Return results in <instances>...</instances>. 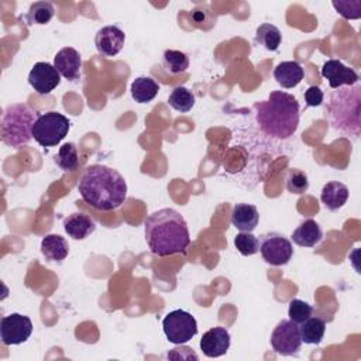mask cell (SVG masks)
I'll list each match as a JSON object with an SVG mask.
<instances>
[{
    "mask_svg": "<svg viewBox=\"0 0 361 361\" xmlns=\"http://www.w3.org/2000/svg\"><path fill=\"white\" fill-rule=\"evenodd\" d=\"M271 345L275 353L289 357L299 353L302 337L299 326L289 320H281L271 334Z\"/></svg>",
    "mask_w": 361,
    "mask_h": 361,
    "instance_id": "9",
    "label": "cell"
},
{
    "mask_svg": "<svg viewBox=\"0 0 361 361\" xmlns=\"http://www.w3.org/2000/svg\"><path fill=\"white\" fill-rule=\"evenodd\" d=\"M320 73L324 79H327L331 89H337L341 86H353L360 80L358 73L353 68L345 66L338 59L326 61L322 66Z\"/></svg>",
    "mask_w": 361,
    "mask_h": 361,
    "instance_id": "12",
    "label": "cell"
},
{
    "mask_svg": "<svg viewBox=\"0 0 361 361\" xmlns=\"http://www.w3.org/2000/svg\"><path fill=\"white\" fill-rule=\"evenodd\" d=\"M162 329L168 341L176 345L188 343L197 334L196 319L182 309L169 312L162 320Z\"/></svg>",
    "mask_w": 361,
    "mask_h": 361,
    "instance_id": "7",
    "label": "cell"
},
{
    "mask_svg": "<svg viewBox=\"0 0 361 361\" xmlns=\"http://www.w3.org/2000/svg\"><path fill=\"white\" fill-rule=\"evenodd\" d=\"M290 238L300 247H314L323 240V231L316 220L306 219L293 230Z\"/></svg>",
    "mask_w": 361,
    "mask_h": 361,
    "instance_id": "19",
    "label": "cell"
},
{
    "mask_svg": "<svg viewBox=\"0 0 361 361\" xmlns=\"http://www.w3.org/2000/svg\"><path fill=\"white\" fill-rule=\"evenodd\" d=\"M324 94L319 86H309L305 90V102L307 107H317L323 103Z\"/></svg>",
    "mask_w": 361,
    "mask_h": 361,
    "instance_id": "33",
    "label": "cell"
},
{
    "mask_svg": "<svg viewBox=\"0 0 361 361\" xmlns=\"http://www.w3.org/2000/svg\"><path fill=\"white\" fill-rule=\"evenodd\" d=\"M230 348V333L226 327L217 326L207 330L200 338V350L206 357H221Z\"/></svg>",
    "mask_w": 361,
    "mask_h": 361,
    "instance_id": "14",
    "label": "cell"
},
{
    "mask_svg": "<svg viewBox=\"0 0 361 361\" xmlns=\"http://www.w3.org/2000/svg\"><path fill=\"white\" fill-rule=\"evenodd\" d=\"M312 313H313V307L307 302L296 298L289 302L288 316L296 324H302L305 320H307L312 316Z\"/></svg>",
    "mask_w": 361,
    "mask_h": 361,
    "instance_id": "30",
    "label": "cell"
},
{
    "mask_svg": "<svg viewBox=\"0 0 361 361\" xmlns=\"http://www.w3.org/2000/svg\"><path fill=\"white\" fill-rule=\"evenodd\" d=\"M55 14V8L51 3L48 1H35L30 6L27 14H25V20L30 24H48L51 21V18Z\"/></svg>",
    "mask_w": 361,
    "mask_h": 361,
    "instance_id": "26",
    "label": "cell"
},
{
    "mask_svg": "<svg viewBox=\"0 0 361 361\" xmlns=\"http://www.w3.org/2000/svg\"><path fill=\"white\" fill-rule=\"evenodd\" d=\"M336 11L347 20H357L361 17V1L360 0H345V1H333L331 3Z\"/></svg>",
    "mask_w": 361,
    "mask_h": 361,
    "instance_id": "32",
    "label": "cell"
},
{
    "mask_svg": "<svg viewBox=\"0 0 361 361\" xmlns=\"http://www.w3.org/2000/svg\"><path fill=\"white\" fill-rule=\"evenodd\" d=\"M28 83L38 94H49L61 83V75L54 65L37 62L28 73Z\"/></svg>",
    "mask_w": 361,
    "mask_h": 361,
    "instance_id": "11",
    "label": "cell"
},
{
    "mask_svg": "<svg viewBox=\"0 0 361 361\" xmlns=\"http://www.w3.org/2000/svg\"><path fill=\"white\" fill-rule=\"evenodd\" d=\"M126 42V34L117 25L102 27L94 35V45L102 56L117 55Z\"/></svg>",
    "mask_w": 361,
    "mask_h": 361,
    "instance_id": "13",
    "label": "cell"
},
{
    "mask_svg": "<svg viewBox=\"0 0 361 361\" xmlns=\"http://www.w3.org/2000/svg\"><path fill=\"white\" fill-rule=\"evenodd\" d=\"M302 343L305 344H320V341L324 337L326 331V323L320 317H309L302 323L299 327Z\"/></svg>",
    "mask_w": 361,
    "mask_h": 361,
    "instance_id": "23",
    "label": "cell"
},
{
    "mask_svg": "<svg viewBox=\"0 0 361 361\" xmlns=\"http://www.w3.org/2000/svg\"><path fill=\"white\" fill-rule=\"evenodd\" d=\"M324 114L336 131L357 140L361 133V86L355 83L333 90Z\"/></svg>",
    "mask_w": 361,
    "mask_h": 361,
    "instance_id": "4",
    "label": "cell"
},
{
    "mask_svg": "<svg viewBox=\"0 0 361 361\" xmlns=\"http://www.w3.org/2000/svg\"><path fill=\"white\" fill-rule=\"evenodd\" d=\"M54 66L65 79L71 82L78 80L80 78L82 69L80 54L72 47H65L59 49L54 56Z\"/></svg>",
    "mask_w": 361,
    "mask_h": 361,
    "instance_id": "15",
    "label": "cell"
},
{
    "mask_svg": "<svg viewBox=\"0 0 361 361\" xmlns=\"http://www.w3.org/2000/svg\"><path fill=\"white\" fill-rule=\"evenodd\" d=\"M78 190L89 206L100 212L116 210L127 199V183L121 173L99 164L83 171Z\"/></svg>",
    "mask_w": 361,
    "mask_h": 361,
    "instance_id": "2",
    "label": "cell"
},
{
    "mask_svg": "<svg viewBox=\"0 0 361 361\" xmlns=\"http://www.w3.org/2000/svg\"><path fill=\"white\" fill-rule=\"evenodd\" d=\"M234 245L240 254L247 257V255H254L258 252L259 241L252 233L241 231L234 237Z\"/></svg>",
    "mask_w": 361,
    "mask_h": 361,
    "instance_id": "31",
    "label": "cell"
},
{
    "mask_svg": "<svg viewBox=\"0 0 361 361\" xmlns=\"http://www.w3.org/2000/svg\"><path fill=\"white\" fill-rule=\"evenodd\" d=\"M286 189L293 195H303L309 189L307 175L300 169H289L286 175Z\"/></svg>",
    "mask_w": 361,
    "mask_h": 361,
    "instance_id": "29",
    "label": "cell"
},
{
    "mask_svg": "<svg viewBox=\"0 0 361 361\" xmlns=\"http://www.w3.org/2000/svg\"><path fill=\"white\" fill-rule=\"evenodd\" d=\"M259 248L258 251L262 255V259L272 265V267H281L286 265L292 255H293V247L290 240H288L283 234H279L276 231L265 233L259 237Z\"/></svg>",
    "mask_w": 361,
    "mask_h": 361,
    "instance_id": "8",
    "label": "cell"
},
{
    "mask_svg": "<svg viewBox=\"0 0 361 361\" xmlns=\"http://www.w3.org/2000/svg\"><path fill=\"white\" fill-rule=\"evenodd\" d=\"M168 358H175V360H179V358L192 360L193 358V360H197V354L192 348L183 347V348H173L172 351H169Z\"/></svg>",
    "mask_w": 361,
    "mask_h": 361,
    "instance_id": "34",
    "label": "cell"
},
{
    "mask_svg": "<svg viewBox=\"0 0 361 361\" xmlns=\"http://www.w3.org/2000/svg\"><path fill=\"white\" fill-rule=\"evenodd\" d=\"M55 164L63 171L76 169L79 164V154L73 142H66L62 147H59V151L55 155Z\"/></svg>",
    "mask_w": 361,
    "mask_h": 361,
    "instance_id": "28",
    "label": "cell"
},
{
    "mask_svg": "<svg viewBox=\"0 0 361 361\" xmlns=\"http://www.w3.org/2000/svg\"><path fill=\"white\" fill-rule=\"evenodd\" d=\"M348 193H350L348 188L344 183L338 180H331L323 186L320 193V200L326 206V209L334 212L341 209L345 204L348 199Z\"/></svg>",
    "mask_w": 361,
    "mask_h": 361,
    "instance_id": "20",
    "label": "cell"
},
{
    "mask_svg": "<svg viewBox=\"0 0 361 361\" xmlns=\"http://www.w3.org/2000/svg\"><path fill=\"white\" fill-rule=\"evenodd\" d=\"M164 66L172 75L186 72L189 68V58L185 52L176 49H166L162 56Z\"/></svg>",
    "mask_w": 361,
    "mask_h": 361,
    "instance_id": "27",
    "label": "cell"
},
{
    "mask_svg": "<svg viewBox=\"0 0 361 361\" xmlns=\"http://www.w3.org/2000/svg\"><path fill=\"white\" fill-rule=\"evenodd\" d=\"M41 252L47 261L62 262L69 254V244L59 234H48L41 241Z\"/></svg>",
    "mask_w": 361,
    "mask_h": 361,
    "instance_id": "21",
    "label": "cell"
},
{
    "mask_svg": "<svg viewBox=\"0 0 361 361\" xmlns=\"http://www.w3.org/2000/svg\"><path fill=\"white\" fill-rule=\"evenodd\" d=\"M32 333V322L21 313H11L0 320V337L4 345L25 343Z\"/></svg>",
    "mask_w": 361,
    "mask_h": 361,
    "instance_id": "10",
    "label": "cell"
},
{
    "mask_svg": "<svg viewBox=\"0 0 361 361\" xmlns=\"http://www.w3.org/2000/svg\"><path fill=\"white\" fill-rule=\"evenodd\" d=\"M38 117V111L31 109L28 104H10L1 117V141L11 148L27 145L32 138V127Z\"/></svg>",
    "mask_w": 361,
    "mask_h": 361,
    "instance_id": "5",
    "label": "cell"
},
{
    "mask_svg": "<svg viewBox=\"0 0 361 361\" xmlns=\"http://www.w3.org/2000/svg\"><path fill=\"white\" fill-rule=\"evenodd\" d=\"M305 76L303 68L296 61H283L278 63L274 69L275 80L285 89H292L298 86Z\"/></svg>",
    "mask_w": 361,
    "mask_h": 361,
    "instance_id": "17",
    "label": "cell"
},
{
    "mask_svg": "<svg viewBox=\"0 0 361 361\" xmlns=\"http://www.w3.org/2000/svg\"><path fill=\"white\" fill-rule=\"evenodd\" d=\"M144 235L149 251L158 257L185 254L190 244L183 216L171 207L159 209L145 219Z\"/></svg>",
    "mask_w": 361,
    "mask_h": 361,
    "instance_id": "1",
    "label": "cell"
},
{
    "mask_svg": "<svg viewBox=\"0 0 361 361\" xmlns=\"http://www.w3.org/2000/svg\"><path fill=\"white\" fill-rule=\"evenodd\" d=\"M255 42L262 45L267 51H276L282 42V34L278 27L269 23L261 24L255 31Z\"/></svg>",
    "mask_w": 361,
    "mask_h": 361,
    "instance_id": "24",
    "label": "cell"
},
{
    "mask_svg": "<svg viewBox=\"0 0 361 361\" xmlns=\"http://www.w3.org/2000/svg\"><path fill=\"white\" fill-rule=\"evenodd\" d=\"M63 228L73 240H85L96 230V224L87 214L72 213L63 219Z\"/></svg>",
    "mask_w": 361,
    "mask_h": 361,
    "instance_id": "18",
    "label": "cell"
},
{
    "mask_svg": "<svg viewBox=\"0 0 361 361\" xmlns=\"http://www.w3.org/2000/svg\"><path fill=\"white\" fill-rule=\"evenodd\" d=\"M168 103L173 110L179 113H188L195 106V94L188 87L178 86L169 94Z\"/></svg>",
    "mask_w": 361,
    "mask_h": 361,
    "instance_id": "25",
    "label": "cell"
},
{
    "mask_svg": "<svg viewBox=\"0 0 361 361\" xmlns=\"http://www.w3.org/2000/svg\"><path fill=\"white\" fill-rule=\"evenodd\" d=\"M259 221V213L254 204L237 203L231 210V224L240 231L252 233Z\"/></svg>",
    "mask_w": 361,
    "mask_h": 361,
    "instance_id": "16",
    "label": "cell"
},
{
    "mask_svg": "<svg viewBox=\"0 0 361 361\" xmlns=\"http://www.w3.org/2000/svg\"><path fill=\"white\" fill-rule=\"evenodd\" d=\"M255 121L265 135L274 140L290 138L299 126V102L286 92L274 90L267 100L254 103Z\"/></svg>",
    "mask_w": 361,
    "mask_h": 361,
    "instance_id": "3",
    "label": "cell"
},
{
    "mask_svg": "<svg viewBox=\"0 0 361 361\" xmlns=\"http://www.w3.org/2000/svg\"><path fill=\"white\" fill-rule=\"evenodd\" d=\"M69 130L71 121L68 117L58 111H48L37 118L32 127V138L41 147H55L68 135Z\"/></svg>",
    "mask_w": 361,
    "mask_h": 361,
    "instance_id": "6",
    "label": "cell"
},
{
    "mask_svg": "<svg viewBox=\"0 0 361 361\" xmlns=\"http://www.w3.org/2000/svg\"><path fill=\"white\" fill-rule=\"evenodd\" d=\"M159 85L149 76H138L131 83V97L137 103H148L158 94Z\"/></svg>",
    "mask_w": 361,
    "mask_h": 361,
    "instance_id": "22",
    "label": "cell"
}]
</instances>
